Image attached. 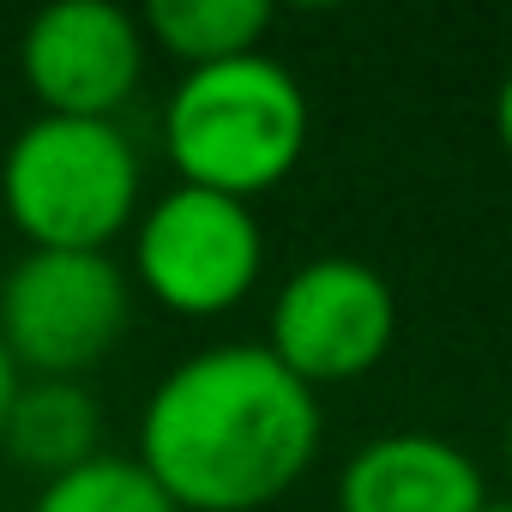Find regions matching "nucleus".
I'll use <instances>...</instances> for the list:
<instances>
[{
  "label": "nucleus",
  "instance_id": "4468645a",
  "mask_svg": "<svg viewBox=\"0 0 512 512\" xmlns=\"http://www.w3.org/2000/svg\"><path fill=\"white\" fill-rule=\"evenodd\" d=\"M506 476H512V422H506Z\"/></svg>",
  "mask_w": 512,
  "mask_h": 512
},
{
  "label": "nucleus",
  "instance_id": "9b49d317",
  "mask_svg": "<svg viewBox=\"0 0 512 512\" xmlns=\"http://www.w3.org/2000/svg\"><path fill=\"white\" fill-rule=\"evenodd\" d=\"M31 512H181L139 458H121V452H97L91 464L55 476L37 488Z\"/></svg>",
  "mask_w": 512,
  "mask_h": 512
},
{
  "label": "nucleus",
  "instance_id": "f03ea898",
  "mask_svg": "<svg viewBox=\"0 0 512 512\" xmlns=\"http://www.w3.org/2000/svg\"><path fill=\"white\" fill-rule=\"evenodd\" d=\"M163 145L181 187H205L253 205L308 151V97L272 55H241L181 73L163 109Z\"/></svg>",
  "mask_w": 512,
  "mask_h": 512
},
{
  "label": "nucleus",
  "instance_id": "f257e3e1",
  "mask_svg": "<svg viewBox=\"0 0 512 512\" xmlns=\"http://www.w3.org/2000/svg\"><path fill=\"white\" fill-rule=\"evenodd\" d=\"M320 392L266 344H217L157 380L139 464L181 512H260L320 458Z\"/></svg>",
  "mask_w": 512,
  "mask_h": 512
},
{
  "label": "nucleus",
  "instance_id": "6e6552de",
  "mask_svg": "<svg viewBox=\"0 0 512 512\" xmlns=\"http://www.w3.org/2000/svg\"><path fill=\"white\" fill-rule=\"evenodd\" d=\"M488 482L476 458L428 428H398L344 464L338 512H482Z\"/></svg>",
  "mask_w": 512,
  "mask_h": 512
},
{
  "label": "nucleus",
  "instance_id": "ddd939ff",
  "mask_svg": "<svg viewBox=\"0 0 512 512\" xmlns=\"http://www.w3.org/2000/svg\"><path fill=\"white\" fill-rule=\"evenodd\" d=\"M13 392H19V368H13L7 344H0V422H7V404H13Z\"/></svg>",
  "mask_w": 512,
  "mask_h": 512
},
{
  "label": "nucleus",
  "instance_id": "39448f33",
  "mask_svg": "<svg viewBox=\"0 0 512 512\" xmlns=\"http://www.w3.org/2000/svg\"><path fill=\"white\" fill-rule=\"evenodd\" d=\"M266 266L260 217L205 187H169L133 229V272L157 308L181 320H217L247 302Z\"/></svg>",
  "mask_w": 512,
  "mask_h": 512
},
{
  "label": "nucleus",
  "instance_id": "423d86ee",
  "mask_svg": "<svg viewBox=\"0 0 512 512\" xmlns=\"http://www.w3.org/2000/svg\"><path fill=\"white\" fill-rule=\"evenodd\" d=\"M392 338H398L392 284L374 266L344 260V253H326V260H308L302 272H290L266 320V350L308 392L374 374Z\"/></svg>",
  "mask_w": 512,
  "mask_h": 512
},
{
  "label": "nucleus",
  "instance_id": "9d476101",
  "mask_svg": "<svg viewBox=\"0 0 512 512\" xmlns=\"http://www.w3.org/2000/svg\"><path fill=\"white\" fill-rule=\"evenodd\" d=\"M139 31L193 73V67L260 55L272 31V7L266 0H151Z\"/></svg>",
  "mask_w": 512,
  "mask_h": 512
},
{
  "label": "nucleus",
  "instance_id": "f8f14e48",
  "mask_svg": "<svg viewBox=\"0 0 512 512\" xmlns=\"http://www.w3.org/2000/svg\"><path fill=\"white\" fill-rule=\"evenodd\" d=\"M494 133H500V145L512 157V73L500 79V97H494Z\"/></svg>",
  "mask_w": 512,
  "mask_h": 512
},
{
  "label": "nucleus",
  "instance_id": "2eb2a0df",
  "mask_svg": "<svg viewBox=\"0 0 512 512\" xmlns=\"http://www.w3.org/2000/svg\"><path fill=\"white\" fill-rule=\"evenodd\" d=\"M482 512H512V500H488V506H482Z\"/></svg>",
  "mask_w": 512,
  "mask_h": 512
},
{
  "label": "nucleus",
  "instance_id": "1a4fd4ad",
  "mask_svg": "<svg viewBox=\"0 0 512 512\" xmlns=\"http://www.w3.org/2000/svg\"><path fill=\"white\" fill-rule=\"evenodd\" d=\"M97 434H103V410L79 380H19L7 422H0V446L7 458L43 482L79 470L97 458Z\"/></svg>",
  "mask_w": 512,
  "mask_h": 512
},
{
  "label": "nucleus",
  "instance_id": "20e7f679",
  "mask_svg": "<svg viewBox=\"0 0 512 512\" xmlns=\"http://www.w3.org/2000/svg\"><path fill=\"white\" fill-rule=\"evenodd\" d=\"M133 326V284L109 253L25 247L0 278V344L19 380H79L121 350Z\"/></svg>",
  "mask_w": 512,
  "mask_h": 512
},
{
  "label": "nucleus",
  "instance_id": "0eeeda50",
  "mask_svg": "<svg viewBox=\"0 0 512 512\" xmlns=\"http://www.w3.org/2000/svg\"><path fill=\"white\" fill-rule=\"evenodd\" d=\"M25 85L43 115L115 121L145 73V31L109 0H61L43 7L19 43Z\"/></svg>",
  "mask_w": 512,
  "mask_h": 512
},
{
  "label": "nucleus",
  "instance_id": "7ed1b4c3",
  "mask_svg": "<svg viewBox=\"0 0 512 512\" xmlns=\"http://www.w3.org/2000/svg\"><path fill=\"white\" fill-rule=\"evenodd\" d=\"M0 205L43 253H109L139 211V151L115 121L37 115L0 157Z\"/></svg>",
  "mask_w": 512,
  "mask_h": 512
}]
</instances>
